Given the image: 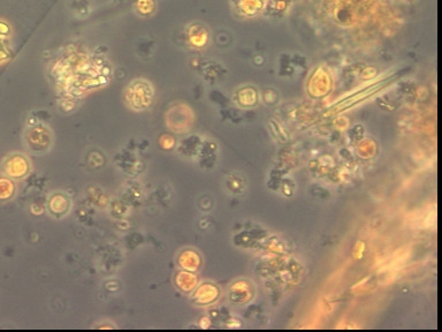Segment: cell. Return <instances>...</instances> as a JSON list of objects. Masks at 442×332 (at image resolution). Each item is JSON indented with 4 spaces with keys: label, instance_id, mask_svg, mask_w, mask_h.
Listing matches in <instances>:
<instances>
[{
    "label": "cell",
    "instance_id": "2",
    "mask_svg": "<svg viewBox=\"0 0 442 332\" xmlns=\"http://www.w3.org/2000/svg\"><path fill=\"white\" fill-rule=\"evenodd\" d=\"M31 160L22 153L7 156L1 164L3 176L12 180H24L31 173Z\"/></svg>",
    "mask_w": 442,
    "mask_h": 332
},
{
    "label": "cell",
    "instance_id": "1",
    "mask_svg": "<svg viewBox=\"0 0 442 332\" xmlns=\"http://www.w3.org/2000/svg\"><path fill=\"white\" fill-rule=\"evenodd\" d=\"M153 96L155 92L150 82L139 78L133 81L126 89V104L133 111H146L151 106Z\"/></svg>",
    "mask_w": 442,
    "mask_h": 332
},
{
    "label": "cell",
    "instance_id": "5",
    "mask_svg": "<svg viewBox=\"0 0 442 332\" xmlns=\"http://www.w3.org/2000/svg\"><path fill=\"white\" fill-rule=\"evenodd\" d=\"M17 192V186L13 180L7 176H0V202L12 199Z\"/></svg>",
    "mask_w": 442,
    "mask_h": 332
},
{
    "label": "cell",
    "instance_id": "4",
    "mask_svg": "<svg viewBox=\"0 0 442 332\" xmlns=\"http://www.w3.org/2000/svg\"><path fill=\"white\" fill-rule=\"evenodd\" d=\"M46 208H48L49 214L52 217L59 219V218L64 217L69 213L71 200H69V197L66 194L57 192V193H53L49 197Z\"/></svg>",
    "mask_w": 442,
    "mask_h": 332
},
{
    "label": "cell",
    "instance_id": "3",
    "mask_svg": "<svg viewBox=\"0 0 442 332\" xmlns=\"http://www.w3.org/2000/svg\"><path fill=\"white\" fill-rule=\"evenodd\" d=\"M26 146L31 153H43L50 150L52 146V134L48 127L35 126L26 133Z\"/></svg>",
    "mask_w": 442,
    "mask_h": 332
}]
</instances>
